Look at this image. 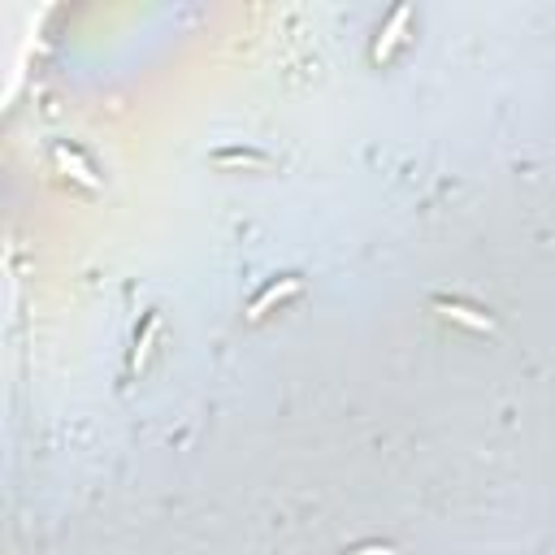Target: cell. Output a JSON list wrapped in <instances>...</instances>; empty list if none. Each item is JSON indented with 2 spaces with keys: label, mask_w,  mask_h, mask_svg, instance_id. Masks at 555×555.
I'll return each instance as SVG.
<instances>
[{
  "label": "cell",
  "mask_w": 555,
  "mask_h": 555,
  "mask_svg": "<svg viewBox=\"0 0 555 555\" xmlns=\"http://www.w3.org/2000/svg\"><path fill=\"white\" fill-rule=\"evenodd\" d=\"M300 287H304V282H300L295 273H287V278H278V282H269V287L261 291V295H256L252 304H247V321H261V317H265L269 309H273V304H282V300H291V295H295V291H300Z\"/></svg>",
  "instance_id": "cell-1"
},
{
  "label": "cell",
  "mask_w": 555,
  "mask_h": 555,
  "mask_svg": "<svg viewBox=\"0 0 555 555\" xmlns=\"http://www.w3.org/2000/svg\"><path fill=\"white\" fill-rule=\"evenodd\" d=\"M434 309L447 321H460V326H469V330H482V335H490L495 330V321L486 313H478V309H469V304H460V300H434Z\"/></svg>",
  "instance_id": "cell-2"
},
{
  "label": "cell",
  "mask_w": 555,
  "mask_h": 555,
  "mask_svg": "<svg viewBox=\"0 0 555 555\" xmlns=\"http://www.w3.org/2000/svg\"><path fill=\"white\" fill-rule=\"evenodd\" d=\"M408 18H412V9H408V4H399V9L390 13L387 31H382V35H378V44H373V61H387V57H390V49L399 44V31L408 26Z\"/></svg>",
  "instance_id": "cell-3"
},
{
  "label": "cell",
  "mask_w": 555,
  "mask_h": 555,
  "mask_svg": "<svg viewBox=\"0 0 555 555\" xmlns=\"http://www.w3.org/2000/svg\"><path fill=\"white\" fill-rule=\"evenodd\" d=\"M213 161H221V166H265L269 157L265 152H252V148H221V152H213Z\"/></svg>",
  "instance_id": "cell-4"
},
{
  "label": "cell",
  "mask_w": 555,
  "mask_h": 555,
  "mask_svg": "<svg viewBox=\"0 0 555 555\" xmlns=\"http://www.w3.org/2000/svg\"><path fill=\"white\" fill-rule=\"evenodd\" d=\"M157 321H161V317H157V313H148V321H144V335H139V343H135V364H144L148 347H152V338H157Z\"/></svg>",
  "instance_id": "cell-5"
},
{
  "label": "cell",
  "mask_w": 555,
  "mask_h": 555,
  "mask_svg": "<svg viewBox=\"0 0 555 555\" xmlns=\"http://www.w3.org/2000/svg\"><path fill=\"white\" fill-rule=\"evenodd\" d=\"M57 161H61V166H70L74 174H78V178H83V183H96V178H92V169L83 166V161H78V157H74L70 148H57Z\"/></svg>",
  "instance_id": "cell-6"
},
{
  "label": "cell",
  "mask_w": 555,
  "mask_h": 555,
  "mask_svg": "<svg viewBox=\"0 0 555 555\" xmlns=\"http://www.w3.org/2000/svg\"><path fill=\"white\" fill-rule=\"evenodd\" d=\"M347 555H399L395 547H378V542H369V547H356V551H347Z\"/></svg>",
  "instance_id": "cell-7"
}]
</instances>
